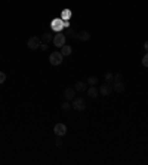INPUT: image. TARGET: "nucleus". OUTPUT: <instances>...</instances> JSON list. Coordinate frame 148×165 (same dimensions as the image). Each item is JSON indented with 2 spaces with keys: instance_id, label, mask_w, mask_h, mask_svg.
Wrapping results in <instances>:
<instances>
[{
  "instance_id": "f257e3e1",
  "label": "nucleus",
  "mask_w": 148,
  "mask_h": 165,
  "mask_svg": "<svg viewBox=\"0 0 148 165\" xmlns=\"http://www.w3.org/2000/svg\"><path fill=\"white\" fill-rule=\"evenodd\" d=\"M74 110H77V112H83V110L86 109V101H85V98H74L73 100V106H71Z\"/></svg>"
},
{
  "instance_id": "f03ea898",
  "label": "nucleus",
  "mask_w": 148,
  "mask_h": 165,
  "mask_svg": "<svg viewBox=\"0 0 148 165\" xmlns=\"http://www.w3.org/2000/svg\"><path fill=\"white\" fill-rule=\"evenodd\" d=\"M62 58H64V55L61 52H52L49 57V62L52 66H59V64H62Z\"/></svg>"
},
{
  "instance_id": "7ed1b4c3",
  "label": "nucleus",
  "mask_w": 148,
  "mask_h": 165,
  "mask_svg": "<svg viewBox=\"0 0 148 165\" xmlns=\"http://www.w3.org/2000/svg\"><path fill=\"white\" fill-rule=\"evenodd\" d=\"M41 45V39L40 37H37V36H33V37H30L27 42V46L30 49H39Z\"/></svg>"
},
{
  "instance_id": "20e7f679",
  "label": "nucleus",
  "mask_w": 148,
  "mask_h": 165,
  "mask_svg": "<svg viewBox=\"0 0 148 165\" xmlns=\"http://www.w3.org/2000/svg\"><path fill=\"white\" fill-rule=\"evenodd\" d=\"M113 91H114V88H113V85H111V83L105 82V83H102L101 86H99V94L104 95V97H108Z\"/></svg>"
},
{
  "instance_id": "39448f33",
  "label": "nucleus",
  "mask_w": 148,
  "mask_h": 165,
  "mask_svg": "<svg viewBox=\"0 0 148 165\" xmlns=\"http://www.w3.org/2000/svg\"><path fill=\"white\" fill-rule=\"evenodd\" d=\"M54 132L56 137H64V135L67 134V126L64 124H56L54 126Z\"/></svg>"
},
{
  "instance_id": "423d86ee",
  "label": "nucleus",
  "mask_w": 148,
  "mask_h": 165,
  "mask_svg": "<svg viewBox=\"0 0 148 165\" xmlns=\"http://www.w3.org/2000/svg\"><path fill=\"white\" fill-rule=\"evenodd\" d=\"M54 45L56 48H62L64 45H65V34H62V33H58L56 36H54Z\"/></svg>"
},
{
  "instance_id": "0eeeda50",
  "label": "nucleus",
  "mask_w": 148,
  "mask_h": 165,
  "mask_svg": "<svg viewBox=\"0 0 148 165\" xmlns=\"http://www.w3.org/2000/svg\"><path fill=\"white\" fill-rule=\"evenodd\" d=\"M113 88H114L115 92H123L124 91V85H123L121 80H114L113 82Z\"/></svg>"
},
{
  "instance_id": "6e6552de",
  "label": "nucleus",
  "mask_w": 148,
  "mask_h": 165,
  "mask_svg": "<svg viewBox=\"0 0 148 165\" xmlns=\"http://www.w3.org/2000/svg\"><path fill=\"white\" fill-rule=\"evenodd\" d=\"M76 37L83 42H86L90 39V34H89V31H79V33H76Z\"/></svg>"
},
{
  "instance_id": "1a4fd4ad",
  "label": "nucleus",
  "mask_w": 148,
  "mask_h": 165,
  "mask_svg": "<svg viewBox=\"0 0 148 165\" xmlns=\"http://www.w3.org/2000/svg\"><path fill=\"white\" fill-rule=\"evenodd\" d=\"M52 30H55V31H61L62 30V18L61 20H55L52 22Z\"/></svg>"
},
{
  "instance_id": "9d476101",
  "label": "nucleus",
  "mask_w": 148,
  "mask_h": 165,
  "mask_svg": "<svg viewBox=\"0 0 148 165\" xmlns=\"http://www.w3.org/2000/svg\"><path fill=\"white\" fill-rule=\"evenodd\" d=\"M71 52H73V48H71V46H68V45H64V46L61 48V54L64 55V57L71 55Z\"/></svg>"
},
{
  "instance_id": "9b49d317",
  "label": "nucleus",
  "mask_w": 148,
  "mask_h": 165,
  "mask_svg": "<svg viewBox=\"0 0 148 165\" xmlns=\"http://www.w3.org/2000/svg\"><path fill=\"white\" fill-rule=\"evenodd\" d=\"M64 97L67 98L68 101H70V100H74V89L73 88H67V89L64 91Z\"/></svg>"
},
{
  "instance_id": "f8f14e48",
  "label": "nucleus",
  "mask_w": 148,
  "mask_h": 165,
  "mask_svg": "<svg viewBox=\"0 0 148 165\" xmlns=\"http://www.w3.org/2000/svg\"><path fill=\"white\" fill-rule=\"evenodd\" d=\"M88 95H89V98H96L98 97V89L95 86H90L88 89Z\"/></svg>"
},
{
  "instance_id": "ddd939ff",
  "label": "nucleus",
  "mask_w": 148,
  "mask_h": 165,
  "mask_svg": "<svg viewBox=\"0 0 148 165\" xmlns=\"http://www.w3.org/2000/svg\"><path fill=\"white\" fill-rule=\"evenodd\" d=\"M76 91H79V92H83V91H86V82H77L76 83Z\"/></svg>"
},
{
  "instance_id": "4468645a",
  "label": "nucleus",
  "mask_w": 148,
  "mask_h": 165,
  "mask_svg": "<svg viewBox=\"0 0 148 165\" xmlns=\"http://www.w3.org/2000/svg\"><path fill=\"white\" fill-rule=\"evenodd\" d=\"M41 42H45V43H49V42L50 40H54V39H52V34H50V33H45V34H41Z\"/></svg>"
},
{
  "instance_id": "2eb2a0df",
  "label": "nucleus",
  "mask_w": 148,
  "mask_h": 165,
  "mask_svg": "<svg viewBox=\"0 0 148 165\" xmlns=\"http://www.w3.org/2000/svg\"><path fill=\"white\" fill-rule=\"evenodd\" d=\"M113 80H114V75L113 73H105V82L107 83H113Z\"/></svg>"
},
{
  "instance_id": "dca6fc26",
  "label": "nucleus",
  "mask_w": 148,
  "mask_h": 165,
  "mask_svg": "<svg viewBox=\"0 0 148 165\" xmlns=\"http://www.w3.org/2000/svg\"><path fill=\"white\" fill-rule=\"evenodd\" d=\"M96 82H98V77H96V76H90L88 79V83H90V85H95Z\"/></svg>"
},
{
  "instance_id": "f3484780",
  "label": "nucleus",
  "mask_w": 148,
  "mask_h": 165,
  "mask_svg": "<svg viewBox=\"0 0 148 165\" xmlns=\"http://www.w3.org/2000/svg\"><path fill=\"white\" fill-rule=\"evenodd\" d=\"M142 66H144V67H148V52H145L144 58H142Z\"/></svg>"
},
{
  "instance_id": "a211bd4d",
  "label": "nucleus",
  "mask_w": 148,
  "mask_h": 165,
  "mask_svg": "<svg viewBox=\"0 0 148 165\" xmlns=\"http://www.w3.org/2000/svg\"><path fill=\"white\" fill-rule=\"evenodd\" d=\"M70 109H73V107H71V104L68 103V101L62 103V110H65V112H67V110H70Z\"/></svg>"
},
{
  "instance_id": "6ab92c4d",
  "label": "nucleus",
  "mask_w": 148,
  "mask_h": 165,
  "mask_svg": "<svg viewBox=\"0 0 148 165\" xmlns=\"http://www.w3.org/2000/svg\"><path fill=\"white\" fill-rule=\"evenodd\" d=\"M5 82H6V75H5L3 71H0V85L5 83Z\"/></svg>"
},
{
  "instance_id": "aec40b11",
  "label": "nucleus",
  "mask_w": 148,
  "mask_h": 165,
  "mask_svg": "<svg viewBox=\"0 0 148 165\" xmlns=\"http://www.w3.org/2000/svg\"><path fill=\"white\" fill-rule=\"evenodd\" d=\"M56 147H62V141H61V138H56Z\"/></svg>"
},
{
  "instance_id": "412c9836",
  "label": "nucleus",
  "mask_w": 148,
  "mask_h": 165,
  "mask_svg": "<svg viewBox=\"0 0 148 165\" xmlns=\"http://www.w3.org/2000/svg\"><path fill=\"white\" fill-rule=\"evenodd\" d=\"M114 80H121V75H120V73L114 75ZM114 80H113V82H114Z\"/></svg>"
},
{
  "instance_id": "4be33fe9",
  "label": "nucleus",
  "mask_w": 148,
  "mask_h": 165,
  "mask_svg": "<svg viewBox=\"0 0 148 165\" xmlns=\"http://www.w3.org/2000/svg\"><path fill=\"white\" fill-rule=\"evenodd\" d=\"M65 14H64V18H70L71 16V14H70V11H64Z\"/></svg>"
},
{
  "instance_id": "5701e85b",
  "label": "nucleus",
  "mask_w": 148,
  "mask_h": 165,
  "mask_svg": "<svg viewBox=\"0 0 148 165\" xmlns=\"http://www.w3.org/2000/svg\"><path fill=\"white\" fill-rule=\"evenodd\" d=\"M40 49H41V51H46V49H47V45H46V43H41V45H40Z\"/></svg>"
},
{
  "instance_id": "b1692460",
  "label": "nucleus",
  "mask_w": 148,
  "mask_h": 165,
  "mask_svg": "<svg viewBox=\"0 0 148 165\" xmlns=\"http://www.w3.org/2000/svg\"><path fill=\"white\" fill-rule=\"evenodd\" d=\"M144 49H145V52H148V40L144 43Z\"/></svg>"
}]
</instances>
